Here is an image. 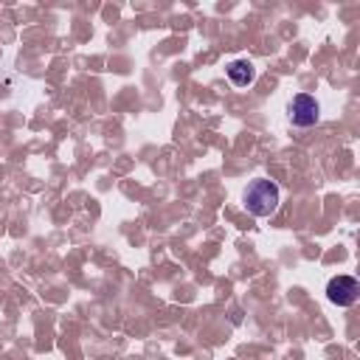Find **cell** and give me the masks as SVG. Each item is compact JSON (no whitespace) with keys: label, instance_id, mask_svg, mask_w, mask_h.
<instances>
[{"label":"cell","instance_id":"6da1fadb","mask_svg":"<svg viewBox=\"0 0 360 360\" xmlns=\"http://www.w3.org/2000/svg\"><path fill=\"white\" fill-rule=\"evenodd\" d=\"M278 186L273 180H253L245 188V208L253 217H270L278 208Z\"/></svg>","mask_w":360,"mask_h":360},{"label":"cell","instance_id":"7a4b0ae2","mask_svg":"<svg viewBox=\"0 0 360 360\" xmlns=\"http://www.w3.org/2000/svg\"><path fill=\"white\" fill-rule=\"evenodd\" d=\"M318 118H321V104H318L315 96L298 93L290 101V121H292V127H312V124H318Z\"/></svg>","mask_w":360,"mask_h":360},{"label":"cell","instance_id":"3957f363","mask_svg":"<svg viewBox=\"0 0 360 360\" xmlns=\"http://www.w3.org/2000/svg\"><path fill=\"white\" fill-rule=\"evenodd\" d=\"M357 295H360V284L354 276H335L326 284V298L335 307H352L357 301Z\"/></svg>","mask_w":360,"mask_h":360},{"label":"cell","instance_id":"277c9868","mask_svg":"<svg viewBox=\"0 0 360 360\" xmlns=\"http://www.w3.org/2000/svg\"><path fill=\"white\" fill-rule=\"evenodd\" d=\"M225 73H228V79H231L236 87H248V84L256 79V68H253V62H248V59H233V62L225 68Z\"/></svg>","mask_w":360,"mask_h":360}]
</instances>
